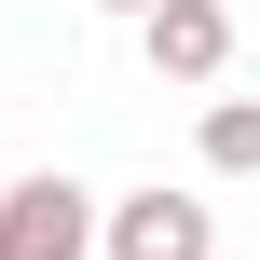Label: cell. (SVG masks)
I'll return each mask as SVG.
<instances>
[{
  "label": "cell",
  "instance_id": "7a4b0ae2",
  "mask_svg": "<svg viewBox=\"0 0 260 260\" xmlns=\"http://www.w3.org/2000/svg\"><path fill=\"white\" fill-rule=\"evenodd\" d=\"M110 260H219V219H206V192H123L110 206Z\"/></svg>",
  "mask_w": 260,
  "mask_h": 260
},
{
  "label": "cell",
  "instance_id": "6da1fadb",
  "mask_svg": "<svg viewBox=\"0 0 260 260\" xmlns=\"http://www.w3.org/2000/svg\"><path fill=\"white\" fill-rule=\"evenodd\" d=\"M110 247V219H96V192H82V178H55V165H41V178H14V192H0V260H96Z\"/></svg>",
  "mask_w": 260,
  "mask_h": 260
},
{
  "label": "cell",
  "instance_id": "277c9868",
  "mask_svg": "<svg viewBox=\"0 0 260 260\" xmlns=\"http://www.w3.org/2000/svg\"><path fill=\"white\" fill-rule=\"evenodd\" d=\"M206 165L219 178H260V96H206Z\"/></svg>",
  "mask_w": 260,
  "mask_h": 260
},
{
  "label": "cell",
  "instance_id": "3957f363",
  "mask_svg": "<svg viewBox=\"0 0 260 260\" xmlns=\"http://www.w3.org/2000/svg\"><path fill=\"white\" fill-rule=\"evenodd\" d=\"M137 55H151V82H219L233 69V14L219 0H151L137 14Z\"/></svg>",
  "mask_w": 260,
  "mask_h": 260
},
{
  "label": "cell",
  "instance_id": "5b68a950",
  "mask_svg": "<svg viewBox=\"0 0 260 260\" xmlns=\"http://www.w3.org/2000/svg\"><path fill=\"white\" fill-rule=\"evenodd\" d=\"M96 14H151V0H96Z\"/></svg>",
  "mask_w": 260,
  "mask_h": 260
}]
</instances>
